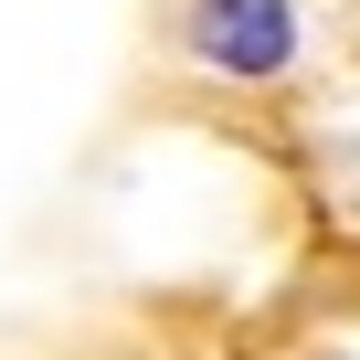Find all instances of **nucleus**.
Returning <instances> with one entry per match:
<instances>
[{
  "label": "nucleus",
  "mask_w": 360,
  "mask_h": 360,
  "mask_svg": "<svg viewBox=\"0 0 360 360\" xmlns=\"http://www.w3.org/2000/svg\"><path fill=\"white\" fill-rule=\"evenodd\" d=\"M191 53L212 75L265 85V75L297 64V11H286V0H191Z\"/></svg>",
  "instance_id": "1"
}]
</instances>
